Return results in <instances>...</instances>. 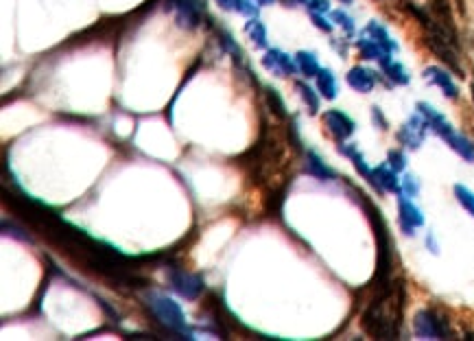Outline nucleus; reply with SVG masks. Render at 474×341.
I'll return each mask as SVG.
<instances>
[{"instance_id":"obj_28","label":"nucleus","mask_w":474,"mask_h":341,"mask_svg":"<svg viewBox=\"0 0 474 341\" xmlns=\"http://www.w3.org/2000/svg\"><path fill=\"white\" fill-rule=\"evenodd\" d=\"M389 167L393 171H404V167H406L404 154H400V151H389Z\"/></svg>"},{"instance_id":"obj_11","label":"nucleus","mask_w":474,"mask_h":341,"mask_svg":"<svg viewBox=\"0 0 474 341\" xmlns=\"http://www.w3.org/2000/svg\"><path fill=\"white\" fill-rule=\"evenodd\" d=\"M371 186H376V191H389V193H400L402 188L398 184V178H395V171L391 167H385V164H380L378 169L371 171Z\"/></svg>"},{"instance_id":"obj_24","label":"nucleus","mask_w":474,"mask_h":341,"mask_svg":"<svg viewBox=\"0 0 474 341\" xmlns=\"http://www.w3.org/2000/svg\"><path fill=\"white\" fill-rule=\"evenodd\" d=\"M265 92H267L269 107H271L280 118H287L289 116V114H287V105H285V101H282V96L278 94V90H274V87H265Z\"/></svg>"},{"instance_id":"obj_14","label":"nucleus","mask_w":474,"mask_h":341,"mask_svg":"<svg viewBox=\"0 0 474 341\" xmlns=\"http://www.w3.org/2000/svg\"><path fill=\"white\" fill-rule=\"evenodd\" d=\"M418 112L422 114V116L426 118V123H429V127L433 130V132H437L442 138L453 130V125L448 123L442 114L435 110L433 105H429V103H424V101H422V103H418Z\"/></svg>"},{"instance_id":"obj_10","label":"nucleus","mask_w":474,"mask_h":341,"mask_svg":"<svg viewBox=\"0 0 474 341\" xmlns=\"http://www.w3.org/2000/svg\"><path fill=\"white\" fill-rule=\"evenodd\" d=\"M426 46L433 50L435 55H437L442 61H446L448 66H451L457 74H461L464 70H461V66H459V59H457V53L455 50L451 48L453 44L451 42H446V40H442V37H437V35H433V33H429V37H426Z\"/></svg>"},{"instance_id":"obj_5","label":"nucleus","mask_w":474,"mask_h":341,"mask_svg":"<svg viewBox=\"0 0 474 341\" xmlns=\"http://www.w3.org/2000/svg\"><path fill=\"white\" fill-rule=\"evenodd\" d=\"M175 291L186 300H197L203 291V278L199 273H188L182 269H173L169 273Z\"/></svg>"},{"instance_id":"obj_30","label":"nucleus","mask_w":474,"mask_h":341,"mask_svg":"<svg viewBox=\"0 0 474 341\" xmlns=\"http://www.w3.org/2000/svg\"><path fill=\"white\" fill-rule=\"evenodd\" d=\"M311 20H313L315 27L322 29L324 33H330V31H332V24L324 18V14H311Z\"/></svg>"},{"instance_id":"obj_37","label":"nucleus","mask_w":474,"mask_h":341,"mask_svg":"<svg viewBox=\"0 0 474 341\" xmlns=\"http://www.w3.org/2000/svg\"><path fill=\"white\" fill-rule=\"evenodd\" d=\"M472 101H474V83H472Z\"/></svg>"},{"instance_id":"obj_19","label":"nucleus","mask_w":474,"mask_h":341,"mask_svg":"<svg viewBox=\"0 0 474 341\" xmlns=\"http://www.w3.org/2000/svg\"><path fill=\"white\" fill-rule=\"evenodd\" d=\"M296 61L300 66V72L306 74V77H317L319 70H322V66H319V61H317V55L309 53V50H300L296 55Z\"/></svg>"},{"instance_id":"obj_25","label":"nucleus","mask_w":474,"mask_h":341,"mask_svg":"<svg viewBox=\"0 0 474 341\" xmlns=\"http://www.w3.org/2000/svg\"><path fill=\"white\" fill-rule=\"evenodd\" d=\"M455 197H457L459 204L464 206V208L472 214V217H474V193L470 191V188L457 184V186H455Z\"/></svg>"},{"instance_id":"obj_15","label":"nucleus","mask_w":474,"mask_h":341,"mask_svg":"<svg viewBox=\"0 0 474 341\" xmlns=\"http://www.w3.org/2000/svg\"><path fill=\"white\" fill-rule=\"evenodd\" d=\"M363 33H365V35H369L371 40H376L382 48L387 50L389 55H391V53H395V50H398V42L391 40V35L387 33V29L382 27L380 22H376V20H371V22L367 24V27L363 29Z\"/></svg>"},{"instance_id":"obj_3","label":"nucleus","mask_w":474,"mask_h":341,"mask_svg":"<svg viewBox=\"0 0 474 341\" xmlns=\"http://www.w3.org/2000/svg\"><path fill=\"white\" fill-rule=\"evenodd\" d=\"M413 328L420 339H448L451 337V331H448L446 322L440 320V315L433 311H418L415 320H413Z\"/></svg>"},{"instance_id":"obj_34","label":"nucleus","mask_w":474,"mask_h":341,"mask_svg":"<svg viewBox=\"0 0 474 341\" xmlns=\"http://www.w3.org/2000/svg\"><path fill=\"white\" fill-rule=\"evenodd\" d=\"M256 3H258V5H274L276 0H256Z\"/></svg>"},{"instance_id":"obj_16","label":"nucleus","mask_w":474,"mask_h":341,"mask_svg":"<svg viewBox=\"0 0 474 341\" xmlns=\"http://www.w3.org/2000/svg\"><path fill=\"white\" fill-rule=\"evenodd\" d=\"M444 141L448 143V147L455 149L457 154H459L461 158H464V160L474 162V143L468 141L466 136H461V134H457L455 130H451V132H448V134L444 136Z\"/></svg>"},{"instance_id":"obj_31","label":"nucleus","mask_w":474,"mask_h":341,"mask_svg":"<svg viewBox=\"0 0 474 341\" xmlns=\"http://www.w3.org/2000/svg\"><path fill=\"white\" fill-rule=\"evenodd\" d=\"M214 3L219 5L223 11H234V9H236V3H238V0H214Z\"/></svg>"},{"instance_id":"obj_1","label":"nucleus","mask_w":474,"mask_h":341,"mask_svg":"<svg viewBox=\"0 0 474 341\" xmlns=\"http://www.w3.org/2000/svg\"><path fill=\"white\" fill-rule=\"evenodd\" d=\"M404 287L395 282L393 287L382 285L380 293L369 302L363 313V328L376 339H395L400 333V318L404 307Z\"/></svg>"},{"instance_id":"obj_29","label":"nucleus","mask_w":474,"mask_h":341,"mask_svg":"<svg viewBox=\"0 0 474 341\" xmlns=\"http://www.w3.org/2000/svg\"><path fill=\"white\" fill-rule=\"evenodd\" d=\"M400 193L406 195V197H415L418 195V182H415V178L406 175V178H404V188H402Z\"/></svg>"},{"instance_id":"obj_35","label":"nucleus","mask_w":474,"mask_h":341,"mask_svg":"<svg viewBox=\"0 0 474 341\" xmlns=\"http://www.w3.org/2000/svg\"><path fill=\"white\" fill-rule=\"evenodd\" d=\"M287 3H291V0H287ZM293 3H306V0H293Z\"/></svg>"},{"instance_id":"obj_7","label":"nucleus","mask_w":474,"mask_h":341,"mask_svg":"<svg viewBox=\"0 0 474 341\" xmlns=\"http://www.w3.org/2000/svg\"><path fill=\"white\" fill-rule=\"evenodd\" d=\"M426 127H429V123H426L424 116H422V114L411 116V118H409V123L402 125V130L398 132V141L402 145H406L409 149H418L422 143H424Z\"/></svg>"},{"instance_id":"obj_20","label":"nucleus","mask_w":474,"mask_h":341,"mask_svg":"<svg viewBox=\"0 0 474 341\" xmlns=\"http://www.w3.org/2000/svg\"><path fill=\"white\" fill-rule=\"evenodd\" d=\"M245 35L254 42V46H258V48L267 46V29H265V24L258 18H251L245 24Z\"/></svg>"},{"instance_id":"obj_26","label":"nucleus","mask_w":474,"mask_h":341,"mask_svg":"<svg viewBox=\"0 0 474 341\" xmlns=\"http://www.w3.org/2000/svg\"><path fill=\"white\" fill-rule=\"evenodd\" d=\"M256 0H238L236 3V14H243V16H249V18H258V5H254Z\"/></svg>"},{"instance_id":"obj_13","label":"nucleus","mask_w":474,"mask_h":341,"mask_svg":"<svg viewBox=\"0 0 474 341\" xmlns=\"http://www.w3.org/2000/svg\"><path fill=\"white\" fill-rule=\"evenodd\" d=\"M424 79H426L429 83H433V85H440L448 99H457V96H459V87L455 85L453 77H451V74H448L446 70H442V68H437V66H431V68L424 70Z\"/></svg>"},{"instance_id":"obj_32","label":"nucleus","mask_w":474,"mask_h":341,"mask_svg":"<svg viewBox=\"0 0 474 341\" xmlns=\"http://www.w3.org/2000/svg\"><path fill=\"white\" fill-rule=\"evenodd\" d=\"M371 114H374V121L380 125V130H387V121L385 118H382L380 116V112H378V107H374V112H371Z\"/></svg>"},{"instance_id":"obj_21","label":"nucleus","mask_w":474,"mask_h":341,"mask_svg":"<svg viewBox=\"0 0 474 341\" xmlns=\"http://www.w3.org/2000/svg\"><path fill=\"white\" fill-rule=\"evenodd\" d=\"M382 70H385L387 77L393 81V83H398V85H406L409 81H411V77H409V72L402 64H398V61H387V64H382Z\"/></svg>"},{"instance_id":"obj_17","label":"nucleus","mask_w":474,"mask_h":341,"mask_svg":"<svg viewBox=\"0 0 474 341\" xmlns=\"http://www.w3.org/2000/svg\"><path fill=\"white\" fill-rule=\"evenodd\" d=\"M306 173H311L317 180H332L335 178V171L326 167V162L319 158L315 151L306 154Z\"/></svg>"},{"instance_id":"obj_12","label":"nucleus","mask_w":474,"mask_h":341,"mask_svg":"<svg viewBox=\"0 0 474 341\" xmlns=\"http://www.w3.org/2000/svg\"><path fill=\"white\" fill-rule=\"evenodd\" d=\"M348 85L350 87H354L356 92H371L374 90V85H376V72H371V70H367V68H363V66H354V68H350V72H348Z\"/></svg>"},{"instance_id":"obj_4","label":"nucleus","mask_w":474,"mask_h":341,"mask_svg":"<svg viewBox=\"0 0 474 341\" xmlns=\"http://www.w3.org/2000/svg\"><path fill=\"white\" fill-rule=\"evenodd\" d=\"M175 22L182 29H197L203 18V0H171Z\"/></svg>"},{"instance_id":"obj_22","label":"nucleus","mask_w":474,"mask_h":341,"mask_svg":"<svg viewBox=\"0 0 474 341\" xmlns=\"http://www.w3.org/2000/svg\"><path fill=\"white\" fill-rule=\"evenodd\" d=\"M296 85H298V90H300V94H302V99H304L306 107H309V112H311V114H317V110H319V99H317V94H315L313 87L306 85L304 81H298Z\"/></svg>"},{"instance_id":"obj_36","label":"nucleus","mask_w":474,"mask_h":341,"mask_svg":"<svg viewBox=\"0 0 474 341\" xmlns=\"http://www.w3.org/2000/svg\"><path fill=\"white\" fill-rule=\"evenodd\" d=\"M341 3H343V5H350V3H352V0H341Z\"/></svg>"},{"instance_id":"obj_8","label":"nucleus","mask_w":474,"mask_h":341,"mask_svg":"<svg viewBox=\"0 0 474 341\" xmlns=\"http://www.w3.org/2000/svg\"><path fill=\"white\" fill-rule=\"evenodd\" d=\"M324 123L328 132L337 138V141H345V138H350L354 134V121L348 116V114H343L341 110H330L324 114Z\"/></svg>"},{"instance_id":"obj_33","label":"nucleus","mask_w":474,"mask_h":341,"mask_svg":"<svg viewBox=\"0 0 474 341\" xmlns=\"http://www.w3.org/2000/svg\"><path fill=\"white\" fill-rule=\"evenodd\" d=\"M426 245H429V249L433 251V254H437V243H435V238H433V234H429V238H426Z\"/></svg>"},{"instance_id":"obj_9","label":"nucleus","mask_w":474,"mask_h":341,"mask_svg":"<svg viewBox=\"0 0 474 341\" xmlns=\"http://www.w3.org/2000/svg\"><path fill=\"white\" fill-rule=\"evenodd\" d=\"M398 208H400V225L404 227V232L409 236L413 234L415 227L424 225V217H422L420 208H415V204H411V201H409V197L402 195V193L398 197Z\"/></svg>"},{"instance_id":"obj_2","label":"nucleus","mask_w":474,"mask_h":341,"mask_svg":"<svg viewBox=\"0 0 474 341\" xmlns=\"http://www.w3.org/2000/svg\"><path fill=\"white\" fill-rule=\"evenodd\" d=\"M147 304L151 309V313L156 315V320L166 326L169 331L179 333V335H190L188 333V326H186V318H184V311L179 309L177 302H173L171 298L166 296H158V293H151L147 298Z\"/></svg>"},{"instance_id":"obj_6","label":"nucleus","mask_w":474,"mask_h":341,"mask_svg":"<svg viewBox=\"0 0 474 341\" xmlns=\"http://www.w3.org/2000/svg\"><path fill=\"white\" fill-rule=\"evenodd\" d=\"M262 66L269 72L278 74V77H289V74H298L300 72L298 61L293 59L291 55H287L285 50H278V48L267 50V55L262 57Z\"/></svg>"},{"instance_id":"obj_27","label":"nucleus","mask_w":474,"mask_h":341,"mask_svg":"<svg viewBox=\"0 0 474 341\" xmlns=\"http://www.w3.org/2000/svg\"><path fill=\"white\" fill-rule=\"evenodd\" d=\"M311 14H328L330 11V0H306Z\"/></svg>"},{"instance_id":"obj_18","label":"nucleus","mask_w":474,"mask_h":341,"mask_svg":"<svg viewBox=\"0 0 474 341\" xmlns=\"http://www.w3.org/2000/svg\"><path fill=\"white\" fill-rule=\"evenodd\" d=\"M317 90L322 92V96H326V99H335L337 92H339L335 72L328 70V68L319 70V74H317Z\"/></svg>"},{"instance_id":"obj_23","label":"nucleus","mask_w":474,"mask_h":341,"mask_svg":"<svg viewBox=\"0 0 474 341\" xmlns=\"http://www.w3.org/2000/svg\"><path fill=\"white\" fill-rule=\"evenodd\" d=\"M332 22H337L339 27L345 31V35L352 37L356 33V24H354V18L345 14L343 9H337V11H332Z\"/></svg>"}]
</instances>
